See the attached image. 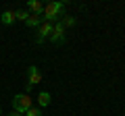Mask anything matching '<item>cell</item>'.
Instances as JSON below:
<instances>
[{"instance_id":"3","label":"cell","mask_w":125,"mask_h":116,"mask_svg":"<svg viewBox=\"0 0 125 116\" xmlns=\"http://www.w3.org/2000/svg\"><path fill=\"white\" fill-rule=\"evenodd\" d=\"M52 29H54V25H52V23L44 21L40 27H38V37H36V41H38V44H42V41H44L46 37H50V35H52Z\"/></svg>"},{"instance_id":"12","label":"cell","mask_w":125,"mask_h":116,"mask_svg":"<svg viewBox=\"0 0 125 116\" xmlns=\"http://www.w3.org/2000/svg\"><path fill=\"white\" fill-rule=\"evenodd\" d=\"M25 116H42V112H40V110H38V108H33V106H31V108H29V110H27V112H25Z\"/></svg>"},{"instance_id":"9","label":"cell","mask_w":125,"mask_h":116,"mask_svg":"<svg viewBox=\"0 0 125 116\" xmlns=\"http://www.w3.org/2000/svg\"><path fill=\"white\" fill-rule=\"evenodd\" d=\"M38 104H40V106H50V93L48 91H42L40 95H38Z\"/></svg>"},{"instance_id":"6","label":"cell","mask_w":125,"mask_h":116,"mask_svg":"<svg viewBox=\"0 0 125 116\" xmlns=\"http://www.w3.org/2000/svg\"><path fill=\"white\" fill-rule=\"evenodd\" d=\"M42 23H44V19H42L40 15H29V19L25 21V25L27 27H40Z\"/></svg>"},{"instance_id":"5","label":"cell","mask_w":125,"mask_h":116,"mask_svg":"<svg viewBox=\"0 0 125 116\" xmlns=\"http://www.w3.org/2000/svg\"><path fill=\"white\" fill-rule=\"evenodd\" d=\"M50 40L54 41V44H62L65 41V27L61 25V23H54V29H52V35H50Z\"/></svg>"},{"instance_id":"13","label":"cell","mask_w":125,"mask_h":116,"mask_svg":"<svg viewBox=\"0 0 125 116\" xmlns=\"http://www.w3.org/2000/svg\"><path fill=\"white\" fill-rule=\"evenodd\" d=\"M9 116H23V114H19V112H15V110H13V112L9 114Z\"/></svg>"},{"instance_id":"7","label":"cell","mask_w":125,"mask_h":116,"mask_svg":"<svg viewBox=\"0 0 125 116\" xmlns=\"http://www.w3.org/2000/svg\"><path fill=\"white\" fill-rule=\"evenodd\" d=\"M27 6H29V10H31L33 15H40V13H44V4H42L40 0H31V2H29Z\"/></svg>"},{"instance_id":"1","label":"cell","mask_w":125,"mask_h":116,"mask_svg":"<svg viewBox=\"0 0 125 116\" xmlns=\"http://www.w3.org/2000/svg\"><path fill=\"white\" fill-rule=\"evenodd\" d=\"M62 10H65V2H48L44 6V21L52 23V21H58L62 17Z\"/></svg>"},{"instance_id":"8","label":"cell","mask_w":125,"mask_h":116,"mask_svg":"<svg viewBox=\"0 0 125 116\" xmlns=\"http://www.w3.org/2000/svg\"><path fill=\"white\" fill-rule=\"evenodd\" d=\"M0 21L4 23V25L15 23V10H4V13H2V17H0Z\"/></svg>"},{"instance_id":"14","label":"cell","mask_w":125,"mask_h":116,"mask_svg":"<svg viewBox=\"0 0 125 116\" xmlns=\"http://www.w3.org/2000/svg\"><path fill=\"white\" fill-rule=\"evenodd\" d=\"M0 114H2V108H0Z\"/></svg>"},{"instance_id":"2","label":"cell","mask_w":125,"mask_h":116,"mask_svg":"<svg viewBox=\"0 0 125 116\" xmlns=\"http://www.w3.org/2000/svg\"><path fill=\"white\" fill-rule=\"evenodd\" d=\"M31 106H33V99L29 98V93H17L13 98V110L19 114H25Z\"/></svg>"},{"instance_id":"11","label":"cell","mask_w":125,"mask_h":116,"mask_svg":"<svg viewBox=\"0 0 125 116\" xmlns=\"http://www.w3.org/2000/svg\"><path fill=\"white\" fill-rule=\"evenodd\" d=\"M27 19H29L27 10H15V21H27Z\"/></svg>"},{"instance_id":"10","label":"cell","mask_w":125,"mask_h":116,"mask_svg":"<svg viewBox=\"0 0 125 116\" xmlns=\"http://www.w3.org/2000/svg\"><path fill=\"white\" fill-rule=\"evenodd\" d=\"M58 23L67 29V27H73V25H75V19H73V17H67V15H62V19H61Z\"/></svg>"},{"instance_id":"4","label":"cell","mask_w":125,"mask_h":116,"mask_svg":"<svg viewBox=\"0 0 125 116\" xmlns=\"http://www.w3.org/2000/svg\"><path fill=\"white\" fill-rule=\"evenodd\" d=\"M40 81H42V73L38 71V66H29L27 68V89H31Z\"/></svg>"}]
</instances>
